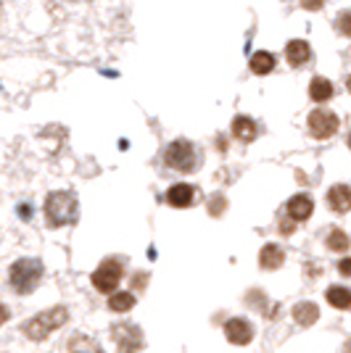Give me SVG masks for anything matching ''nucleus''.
Segmentation results:
<instances>
[{
  "instance_id": "nucleus-25",
  "label": "nucleus",
  "mask_w": 351,
  "mask_h": 353,
  "mask_svg": "<svg viewBox=\"0 0 351 353\" xmlns=\"http://www.w3.org/2000/svg\"><path fill=\"white\" fill-rule=\"evenodd\" d=\"M301 6H304V8H309V11H320L322 0H301Z\"/></svg>"
},
{
  "instance_id": "nucleus-24",
  "label": "nucleus",
  "mask_w": 351,
  "mask_h": 353,
  "mask_svg": "<svg viewBox=\"0 0 351 353\" xmlns=\"http://www.w3.org/2000/svg\"><path fill=\"white\" fill-rule=\"evenodd\" d=\"M293 227H296V224H293V219H283V221H280V232H283V235H291Z\"/></svg>"
},
{
  "instance_id": "nucleus-12",
  "label": "nucleus",
  "mask_w": 351,
  "mask_h": 353,
  "mask_svg": "<svg viewBox=\"0 0 351 353\" xmlns=\"http://www.w3.org/2000/svg\"><path fill=\"white\" fill-rule=\"evenodd\" d=\"M167 203L175 208H188L193 203V188L191 185H172L167 190Z\"/></svg>"
},
{
  "instance_id": "nucleus-5",
  "label": "nucleus",
  "mask_w": 351,
  "mask_h": 353,
  "mask_svg": "<svg viewBox=\"0 0 351 353\" xmlns=\"http://www.w3.org/2000/svg\"><path fill=\"white\" fill-rule=\"evenodd\" d=\"M124 277V269L119 264L117 259H106L95 272H93V285L101 290V293H117L119 282Z\"/></svg>"
},
{
  "instance_id": "nucleus-18",
  "label": "nucleus",
  "mask_w": 351,
  "mask_h": 353,
  "mask_svg": "<svg viewBox=\"0 0 351 353\" xmlns=\"http://www.w3.org/2000/svg\"><path fill=\"white\" fill-rule=\"evenodd\" d=\"M249 66H251V72L254 74H269L272 69H275V56L272 53H267V50H259V53H254L249 61Z\"/></svg>"
},
{
  "instance_id": "nucleus-20",
  "label": "nucleus",
  "mask_w": 351,
  "mask_h": 353,
  "mask_svg": "<svg viewBox=\"0 0 351 353\" xmlns=\"http://www.w3.org/2000/svg\"><path fill=\"white\" fill-rule=\"evenodd\" d=\"M132 306H135V295L132 293H111V298H108V309L119 311V314L130 311Z\"/></svg>"
},
{
  "instance_id": "nucleus-22",
  "label": "nucleus",
  "mask_w": 351,
  "mask_h": 353,
  "mask_svg": "<svg viewBox=\"0 0 351 353\" xmlns=\"http://www.w3.org/2000/svg\"><path fill=\"white\" fill-rule=\"evenodd\" d=\"M336 27L343 37H351V8H346V11H341V14H338Z\"/></svg>"
},
{
  "instance_id": "nucleus-21",
  "label": "nucleus",
  "mask_w": 351,
  "mask_h": 353,
  "mask_svg": "<svg viewBox=\"0 0 351 353\" xmlns=\"http://www.w3.org/2000/svg\"><path fill=\"white\" fill-rule=\"evenodd\" d=\"M328 245H330V250H336V253H346L351 245L349 235L343 232V230H330V237H328Z\"/></svg>"
},
{
  "instance_id": "nucleus-17",
  "label": "nucleus",
  "mask_w": 351,
  "mask_h": 353,
  "mask_svg": "<svg viewBox=\"0 0 351 353\" xmlns=\"http://www.w3.org/2000/svg\"><path fill=\"white\" fill-rule=\"evenodd\" d=\"M309 95H312V101H314V103H325V101H330V98H333V85H330V79H325V77H314V79H312V85H309Z\"/></svg>"
},
{
  "instance_id": "nucleus-11",
  "label": "nucleus",
  "mask_w": 351,
  "mask_h": 353,
  "mask_svg": "<svg viewBox=\"0 0 351 353\" xmlns=\"http://www.w3.org/2000/svg\"><path fill=\"white\" fill-rule=\"evenodd\" d=\"M283 261H285V253H283V248L280 245H275V243H267L262 248V253H259V266L262 269H280L283 266Z\"/></svg>"
},
{
  "instance_id": "nucleus-23",
  "label": "nucleus",
  "mask_w": 351,
  "mask_h": 353,
  "mask_svg": "<svg viewBox=\"0 0 351 353\" xmlns=\"http://www.w3.org/2000/svg\"><path fill=\"white\" fill-rule=\"evenodd\" d=\"M338 272H341L343 277H351V259H341V261H338Z\"/></svg>"
},
{
  "instance_id": "nucleus-1",
  "label": "nucleus",
  "mask_w": 351,
  "mask_h": 353,
  "mask_svg": "<svg viewBox=\"0 0 351 353\" xmlns=\"http://www.w3.org/2000/svg\"><path fill=\"white\" fill-rule=\"evenodd\" d=\"M77 214H79V203H77L74 192L56 190L45 198V221L50 230H59L64 224L77 221Z\"/></svg>"
},
{
  "instance_id": "nucleus-10",
  "label": "nucleus",
  "mask_w": 351,
  "mask_h": 353,
  "mask_svg": "<svg viewBox=\"0 0 351 353\" xmlns=\"http://www.w3.org/2000/svg\"><path fill=\"white\" fill-rule=\"evenodd\" d=\"M328 206L333 208L336 214H346L351 211V188L346 185H336L328 190Z\"/></svg>"
},
{
  "instance_id": "nucleus-30",
  "label": "nucleus",
  "mask_w": 351,
  "mask_h": 353,
  "mask_svg": "<svg viewBox=\"0 0 351 353\" xmlns=\"http://www.w3.org/2000/svg\"><path fill=\"white\" fill-rule=\"evenodd\" d=\"M0 8H3V6H0Z\"/></svg>"
},
{
  "instance_id": "nucleus-29",
  "label": "nucleus",
  "mask_w": 351,
  "mask_h": 353,
  "mask_svg": "<svg viewBox=\"0 0 351 353\" xmlns=\"http://www.w3.org/2000/svg\"><path fill=\"white\" fill-rule=\"evenodd\" d=\"M346 143H349V148H351V132H349V137H346Z\"/></svg>"
},
{
  "instance_id": "nucleus-28",
  "label": "nucleus",
  "mask_w": 351,
  "mask_h": 353,
  "mask_svg": "<svg viewBox=\"0 0 351 353\" xmlns=\"http://www.w3.org/2000/svg\"><path fill=\"white\" fill-rule=\"evenodd\" d=\"M346 90H349V92H351V77H349V79H346Z\"/></svg>"
},
{
  "instance_id": "nucleus-4",
  "label": "nucleus",
  "mask_w": 351,
  "mask_h": 353,
  "mask_svg": "<svg viewBox=\"0 0 351 353\" xmlns=\"http://www.w3.org/2000/svg\"><path fill=\"white\" fill-rule=\"evenodd\" d=\"M164 163L169 169H175V172H193L196 163H198L196 148L188 140H175L172 145L167 148V153H164Z\"/></svg>"
},
{
  "instance_id": "nucleus-15",
  "label": "nucleus",
  "mask_w": 351,
  "mask_h": 353,
  "mask_svg": "<svg viewBox=\"0 0 351 353\" xmlns=\"http://www.w3.org/2000/svg\"><path fill=\"white\" fill-rule=\"evenodd\" d=\"M317 316H320V309H317L314 303H309V301H301V303L293 306V319H296V324H301V327L314 324Z\"/></svg>"
},
{
  "instance_id": "nucleus-26",
  "label": "nucleus",
  "mask_w": 351,
  "mask_h": 353,
  "mask_svg": "<svg viewBox=\"0 0 351 353\" xmlns=\"http://www.w3.org/2000/svg\"><path fill=\"white\" fill-rule=\"evenodd\" d=\"M6 322H8V309L0 303V324H6Z\"/></svg>"
},
{
  "instance_id": "nucleus-6",
  "label": "nucleus",
  "mask_w": 351,
  "mask_h": 353,
  "mask_svg": "<svg viewBox=\"0 0 351 353\" xmlns=\"http://www.w3.org/2000/svg\"><path fill=\"white\" fill-rule=\"evenodd\" d=\"M338 117L333 111H325V108H317V111H312L307 119V127H309V134L312 137H317V140H328V137H333L338 132Z\"/></svg>"
},
{
  "instance_id": "nucleus-16",
  "label": "nucleus",
  "mask_w": 351,
  "mask_h": 353,
  "mask_svg": "<svg viewBox=\"0 0 351 353\" xmlns=\"http://www.w3.org/2000/svg\"><path fill=\"white\" fill-rule=\"evenodd\" d=\"M328 303L333 306V309H351V290L349 288H343V285H333V288H328Z\"/></svg>"
},
{
  "instance_id": "nucleus-2",
  "label": "nucleus",
  "mask_w": 351,
  "mask_h": 353,
  "mask_svg": "<svg viewBox=\"0 0 351 353\" xmlns=\"http://www.w3.org/2000/svg\"><path fill=\"white\" fill-rule=\"evenodd\" d=\"M69 319V311L64 309V306H56V309H48L43 314H37V316H32L30 322H24V335L30 340H45L50 332H56L59 327H64Z\"/></svg>"
},
{
  "instance_id": "nucleus-14",
  "label": "nucleus",
  "mask_w": 351,
  "mask_h": 353,
  "mask_svg": "<svg viewBox=\"0 0 351 353\" xmlns=\"http://www.w3.org/2000/svg\"><path fill=\"white\" fill-rule=\"evenodd\" d=\"M233 134L240 143H251L256 137V121L251 117H235L233 119Z\"/></svg>"
},
{
  "instance_id": "nucleus-19",
  "label": "nucleus",
  "mask_w": 351,
  "mask_h": 353,
  "mask_svg": "<svg viewBox=\"0 0 351 353\" xmlns=\"http://www.w3.org/2000/svg\"><path fill=\"white\" fill-rule=\"evenodd\" d=\"M69 353H103V348L90 338H85V335H74L69 340Z\"/></svg>"
},
{
  "instance_id": "nucleus-13",
  "label": "nucleus",
  "mask_w": 351,
  "mask_h": 353,
  "mask_svg": "<svg viewBox=\"0 0 351 353\" xmlns=\"http://www.w3.org/2000/svg\"><path fill=\"white\" fill-rule=\"evenodd\" d=\"M309 56H312V50H309V43L304 40H291L288 48H285V59L291 66H301V63H307Z\"/></svg>"
},
{
  "instance_id": "nucleus-7",
  "label": "nucleus",
  "mask_w": 351,
  "mask_h": 353,
  "mask_svg": "<svg viewBox=\"0 0 351 353\" xmlns=\"http://www.w3.org/2000/svg\"><path fill=\"white\" fill-rule=\"evenodd\" d=\"M111 335H114V343H117L119 353H137L143 348V332H140L137 324L122 322L111 330Z\"/></svg>"
},
{
  "instance_id": "nucleus-3",
  "label": "nucleus",
  "mask_w": 351,
  "mask_h": 353,
  "mask_svg": "<svg viewBox=\"0 0 351 353\" xmlns=\"http://www.w3.org/2000/svg\"><path fill=\"white\" fill-rule=\"evenodd\" d=\"M40 277H43V264H40L37 259H19V261L8 269L11 288H14L19 295L32 293V290L40 285Z\"/></svg>"
},
{
  "instance_id": "nucleus-8",
  "label": "nucleus",
  "mask_w": 351,
  "mask_h": 353,
  "mask_svg": "<svg viewBox=\"0 0 351 353\" xmlns=\"http://www.w3.org/2000/svg\"><path fill=\"white\" fill-rule=\"evenodd\" d=\"M225 335L233 345H246L254 338V327H251L246 319H230L225 324Z\"/></svg>"
},
{
  "instance_id": "nucleus-27",
  "label": "nucleus",
  "mask_w": 351,
  "mask_h": 353,
  "mask_svg": "<svg viewBox=\"0 0 351 353\" xmlns=\"http://www.w3.org/2000/svg\"><path fill=\"white\" fill-rule=\"evenodd\" d=\"M19 216L21 219H30V206H19Z\"/></svg>"
},
{
  "instance_id": "nucleus-9",
  "label": "nucleus",
  "mask_w": 351,
  "mask_h": 353,
  "mask_svg": "<svg viewBox=\"0 0 351 353\" xmlns=\"http://www.w3.org/2000/svg\"><path fill=\"white\" fill-rule=\"evenodd\" d=\"M285 211H288V219L304 221V219H309V216H312V211H314V203H312V198H309V195L298 192V195H293L291 201H288Z\"/></svg>"
}]
</instances>
